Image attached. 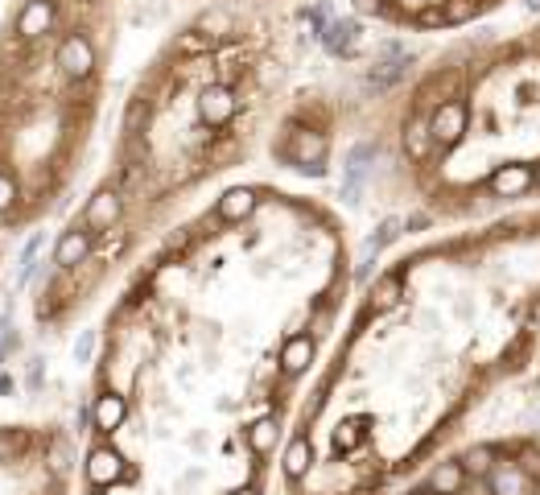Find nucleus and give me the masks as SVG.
<instances>
[{
  "label": "nucleus",
  "mask_w": 540,
  "mask_h": 495,
  "mask_svg": "<svg viewBox=\"0 0 540 495\" xmlns=\"http://www.w3.org/2000/svg\"><path fill=\"white\" fill-rule=\"evenodd\" d=\"M231 495H260V487H252V483H244V487H235Z\"/></svg>",
  "instance_id": "11"
},
{
  "label": "nucleus",
  "mask_w": 540,
  "mask_h": 495,
  "mask_svg": "<svg viewBox=\"0 0 540 495\" xmlns=\"http://www.w3.org/2000/svg\"><path fill=\"white\" fill-rule=\"evenodd\" d=\"M116 219H120V194H116V190L95 194V198H91V207H87V223H91L95 231H108Z\"/></svg>",
  "instance_id": "7"
},
{
  "label": "nucleus",
  "mask_w": 540,
  "mask_h": 495,
  "mask_svg": "<svg viewBox=\"0 0 540 495\" xmlns=\"http://www.w3.org/2000/svg\"><path fill=\"white\" fill-rule=\"evenodd\" d=\"M87 252H91V236H87V231H66V236L58 240V248H54V260L62 264V269H71V264H79Z\"/></svg>",
  "instance_id": "8"
},
{
  "label": "nucleus",
  "mask_w": 540,
  "mask_h": 495,
  "mask_svg": "<svg viewBox=\"0 0 540 495\" xmlns=\"http://www.w3.org/2000/svg\"><path fill=\"white\" fill-rule=\"evenodd\" d=\"M71 458H75L71 446H66V442H54V446H50V471H54V475H66V471H71Z\"/></svg>",
  "instance_id": "9"
},
{
  "label": "nucleus",
  "mask_w": 540,
  "mask_h": 495,
  "mask_svg": "<svg viewBox=\"0 0 540 495\" xmlns=\"http://www.w3.org/2000/svg\"><path fill=\"white\" fill-rule=\"evenodd\" d=\"M355 13L396 25L417 38H462L524 9L528 0H351Z\"/></svg>",
  "instance_id": "2"
},
{
  "label": "nucleus",
  "mask_w": 540,
  "mask_h": 495,
  "mask_svg": "<svg viewBox=\"0 0 540 495\" xmlns=\"http://www.w3.org/2000/svg\"><path fill=\"white\" fill-rule=\"evenodd\" d=\"M58 66H62V71L71 75V79H83V75L91 71V66H95V50H91V42H87V38H79V33H75V38H66V42H62V50H58Z\"/></svg>",
  "instance_id": "4"
},
{
  "label": "nucleus",
  "mask_w": 540,
  "mask_h": 495,
  "mask_svg": "<svg viewBox=\"0 0 540 495\" xmlns=\"http://www.w3.org/2000/svg\"><path fill=\"white\" fill-rule=\"evenodd\" d=\"M87 479H91V487H112V483H120V479H124L120 454L108 450V446L91 450V458H87Z\"/></svg>",
  "instance_id": "3"
},
{
  "label": "nucleus",
  "mask_w": 540,
  "mask_h": 495,
  "mask_svg": "<svg viewBox=\"0 0 540 495\" xmlns=\"http://www.w3.org/2000/svg\"><path fill=\"white\" fill-rule=\"evenodd\" d=\"M13 198H17V182L9 174H0V211H9Z\"/></svg>",
  "instance_id": "10"
},
{
  "label": "nucleus",
  "mask_w": 540,
  "mask_h": 495,
  "mask_svg": "<svg viewBox=\"0 0 540 495\" xmlns=\"http://www.w3.org/2000/svg\"><path fill=\"white\" fill-rule=\"evenodd\" d=\"M91 417H95V429H99V434H112V429H120L124 417H128V401H124L120 392H104V396H95Z\"/></svg>",
  "instance_id": "5"
},
{
  "label": "nucleus",
  "mask_w": 540,
  "mask_h": 495,
  "mask_svg": "<svg viewBox=\"0 0 540 495\" xmlns=\"http://www.w3.org/2000/svg\"><path fill=\"white\" fill-rule=\"evenodd\" d=\"M396 145L413 198L442 223L540 203V0L421 66Z\"/></svg>",
  "instance_id": "1"
},
{
  "label": "nucleus",
  "mask_w": 540,
  "mask_h": 495,
  "mask_svg": "<svg viewBox=\"0 0 540 495\" xmlns=\"http://www.w3.org/2000/svg\"><path fill=\"white\" fill-rule=\"evenodd\" d=\"M50 25H54V5H50V0H33V5L17 17V33H21V38H42Z\"/></svg>",
  "instance_id": "6"
}]
</instances>
